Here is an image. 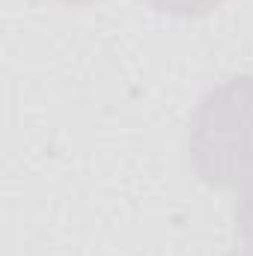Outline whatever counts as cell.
<instances>
[{"instance_id": "cell-1", "label": "cell", "mask_w": 253, "mask_h": 256, "mask_svg": "<svg viewBox=\"0 0 253 256\" xmlns=\"http://www.w3.org/2000/svg\"><path fill=\"white\" fill-rule=\"evenodd\" d=\"M188 152L212 188L253 185V74L214 86L190 120Z\"/></svg>"}, {"instance_id": "cell-2", "label": "cell", "mask_w": 253, "mask_h": 256, "mask_svg": "<svg viewBox=\"0 0 253 256\" xmlns=\"http://www.w3.org/2000/svg\"><path fill=\"white\" fill-rule=\"evenodd\" d=\"M149 6H155L158 12H167V15H182V18H196V15H206L212 9H218L224 0H146Z\"/></svg>"}, {"instance_id": "cell-3", "label": "cell", "mask_w": 253, "mask_h": 256, "mask_svg": "<svg viewBox=\"0 0 253 256\" xmlns=\"http://www.w3.org/2000/svg\"><path fill=\"white\" fill-rule=\"evenodd\" d=\"M236 226H238V236L244 238L248 250L253 254V185H248V191L236 202Z\"/></svg>"}, {"instance_id": "cell-4", "label": "cell", "mask_w": 253, "mask_h": 256, "mask_svg": "<svg viewBox=\"0 0 253 256\" xmlns=\"http://www.w3.org/2000/svg\"><path fill=\"white\" fill-rule=\"evenodd\" d=\"M226 256H253L250 250H232V254H226Z\"/></svg>"}, {"instance_id": "cell-5", "label": "cell", "mask_w": 253, "mask_h": 256, "mask_svg": "<svg viewBox=\"0 0 253 256\" xmlns=\"http://www.w3.org/2000/svg\"><path fill=\"white\" fill-rule=\"evenodd\" d=\"M66 3H96V0H66Z\"/></svg>"}]
</instances>
